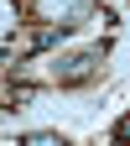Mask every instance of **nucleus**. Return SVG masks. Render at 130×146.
Here are the masks:
<instances>
[{
    "label": "nucleus",
    "mask_w": 130,
    "mask_h": 146,
    "mask_svg": "<svg viewBox=\"0 0 130 146\" xmlns=\"http://www.w3.org/2000/svg\"><path fill=\"white\" fill-rule=\"evenodd\" d=\"M26 146H63V141H57V136H31Z\"/></svg>",
    "instance_id": "obj_1"
}]
</instances>
